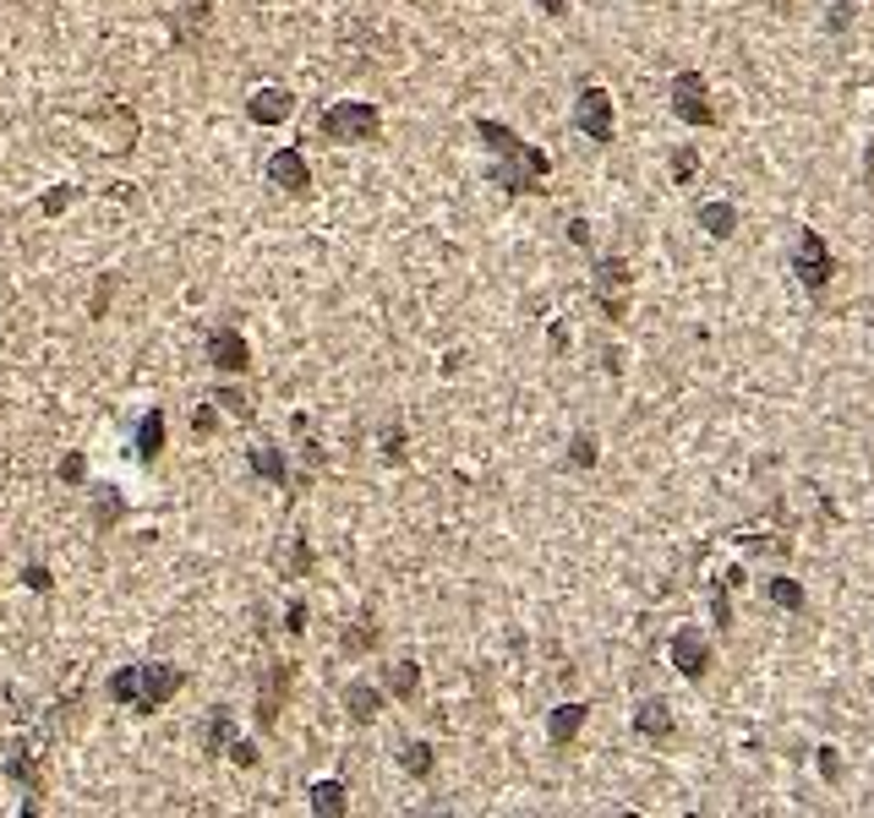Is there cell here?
<instances>
[{"mask_svg": "<svg viewBox=\"0 0 874 818\" xmlns=\"http://www.w3.org/2000/svg\"><path fill=\"white\" fill-rule=\"evenodd\" d=\"M475 137L486 142V153L498 159L492 164V186L509 191V196H520V191H546L541 181L552 175V159L541 153L536 142H525L514 127H503V121H492V115H481L475 121Z\"/></svg>", "mask_w": 874, "mask_h": 818, "instance_id": "1", "label": "cell"}, {"mask_svg": "<svg viewBox=\"0 0 874 818\" xmlns=\"http://www.w3.org/2000/svg\"><path fill=\"white\" fill-rule=\"evenodd\" d=\"M187 688V671L170 666V660H148V666H121L110 683H104V698L127 704L137 715H159L175 693Z\"/></svg>", "mask_w": 874, "mask_h": 818, "instance_id": "2", "label": "cell"}, {"mask_svg": "<svg viewBox=\"0 0 874 818\" xmlns=\"http://www.w3.org/2000/svg\"><path fill=\"white\" fill-rule=\"evenodd\" d=\"M318 131L339 142V148H361V142H378V131H383V110L378 104H366V99H339L323 110V121Z\"/></svg>", "mask_w": 874, "mask_h": 818, "instance_id": "3", "label": "cell"}, {"mask_svg": "<svg viewBox=\"0 0 874 818\" xmlns=\"http://www.w3.org/2000/svg\"><path fill=\"white\" fill-rule=\"evenodd\" d=\"M591 295H596V312L606 322H623L629 306H634V267L623 262V256H596V267H591Z\"/></svg>", "mask_w": 874, "mask_h": 818, "instance_id": "4", "label": "cell"}, {"mask_svg": "<svg viewBox=\"0 0 874 818\" xmlns=\"http://www.w3.org/2000/svg\"><path fill=\"white\" fill-rule=\"evenodd\" d=\"M574 131L591 137L596 148H606L617 137V104H612V93H606L602 82H585L574 93Z\"/></svg>", "mask_w": 874, "mask_h": 818, "instance_id": "5", "label": "cell"}, {"mask_svg": "<svg viewBox=\"0 0 874 818\" xmlns=\"http://www.w3.org/2000/svg\"><path fill=\"white\" fill-rule=\"evenodd\" d=\"M793 279L804 284L808 295H820L831 279H836V256H831V246H825V235L820 230H798V241H793Z\"/></svg>", "mask_w": 874, "mask_h": 818, "instance_id": "6", "label": "cell"}, {"mask_svg": "<svg viewBox=\"0 0 874 818\" xmlns=\"http://www.w3.org/2000/svg\"><path fill=\"white\" fill-rule=\"evenodd\" d=\"M667 99H673V115L683 127H716V104H711V88L700 71H677Z\"/></svg>", "mask_w": 874, "mask_h": 818, "instance_id": "7", "label": "cell"}, {"mask_svg": "<svg viewBox=\"0 0 874 818\" xmlns=\"http://www.w3.org/2000/svg\"><path fill=\"white\" fill-rule=\"evenodd\" d=\"M290 688H295V660H273L269 671L258 677V726H263V731H273V720L284 715Z\"/></svg>", "mask_w": 874, "mask_h": 818, "instance_id": "8", "label": "cell"}, {"mask_svg": "<svg viewBox=\"0 0 874 818\" xmlns=\"http://www.w3.org/2000/svg\"><path fill=\"white\" fill-rule=\"evenodd\" d=\"M202 350H208V366L224 372V377H241V372L252 366V344H247V333H235V327H213Z\"/></svg>", "mask_w": 874, "mask_h": 818, "instance_id": "9", "label": "cell"}, {"mask_svg": "<svg viewBox=\"0 0 874 818\" xmlns=\"http://www.w3.org/2000/svg\"><path fill=\"white\" fill-rule=\"evenodd\" d=\"M6 780L11 786H22V791H44V754L28 743V737H11L6 743Z\"/></svg>", "mask_w": 874, "mask_h": 818, "instance_id": "10", "label": "cell"}, {"mask_svg": "<svg viewBox=\"0 0 874 818\" xmlns=\"http://www.w3.org/2000/svg\"><path fill=\"white\" fill-rule=\"evenodd\" d=\"M673 671L677 677H689V683H705V671H711V638L700 628H677L673 633Z\"/></svg>", "mask_w": 874, "mask_h": 818, "instance_id": "11", "label": "cell"}, {"mask_svg": "<svg viewBox=\"0 0 874 818\" xmlns=\"http://www.w3.org/2000/svg\"><path fill=\"white\" fill-rule=\"evenodd\" d=\"M269 181L284 191V196H307V191H312V164H307V153H301V148H279L269 159Z\"/></svg>", "mask_w": 874, "mask_h": 818, "instance_id": "12", "label": "cell"}, {"mask_svg": "<svg viewBox=\"0 0 874 818\" xmlns=\"http://www.w3.org/2000/svg\"><path fill=\"white\" fill-rule=\"evenodd\" d=\"M290 115H295V93L279 88V82L258 88V93L247 99V121H252V127H279V121H290Z\"/></svg>", "mask_w": 874, "mask_h": 818, "instance_id": "13", "label": "cell"}, {"mask_svg": "<svg viewBox=\"0 0 874 818\" xmlns=\"http://www.w3.org/2000/svg\"><path fill=\"white\" fill-rule=\"evenodd\" d=\"M673 726H677V715L667 698H640V704H634V731H640L645 743H667Z\"/></svg>", "mask_w": 874, "mask_h": 818, "instance_id": "14", "label": "cell"}, {"mask_svg": "<svg viewBox=\"0 0 874 818\" xmlns=\"http://www.w3.org/2000/svg\"><path fill=\"white\" fill-rule=\"evenodd\" d=\"M230 743H235V709H230V704H213L208 720H202V754L224 758L230 754Z\"/></svg>", "mask_w": 874, "mask_h": 818, "instance_id": "15", "label": "cell"}, {"mask_svg": "<svg viewBox=\"0 0 874 818\" xmlns=\"http://www.w3.org/2000/svg\"><path fill=\"white\" fill-rule=\"evenodd\" d=\"M585 715H591V704H580V698H569V704H557V709L546 715V737H552V748H569V743L580 737V726H585Z\"/></svg>", "mask_w": 874, "mask_h": 818, "instance_id": "16", "label": "cell"}, {"mask_svg": "<svg viewBox=\"0 0 874 818\" xmlns=\"http://www.w3.org/2000/svg\"><path fill=\"white\" fill-rule=\"evenodd\" d=\"M247 469H252L258 481H269V486H290V464H284V447H273V442H258V447H247Z\"/></svg>", "mask_w": 874, "mask_h": 818, "instance_id": "17", "label": "cell"}, {"mask_svg": "<svg viewBox=\"0 0 874 818\" xmlns=\"http://www.w3.org/2000/svg\"><path fill=\"white\" fill-rule=\"evenodd\" d=\"M344 715H350L355 726H372V720L383 715V688H378V683H350V688H344Z\"/></svg>", "mask_w": 874, "mask_h": 818, "instance_id": "18", "label": "cell"}, {"mask_svg": "<svg viewBox=\"0 0 874 818\" xmlns=\"http://www.w3.org/2000/svg\"><path fill=\"white\" fill-rule=\"evenodd\" d=\"M159 453H164V410H148L142 426H137V437H132V458L137 464H153Z\"/></svg>", "mask_w": 874, "mask_h": 818, "instance_id": "19", "label": "cell"}, {"mask_svg": "<svg viewBox=\"0 0 874 818\" xmlns=\"http://www.w3.org/2000/svg\"><path fill=\"white\" fill-rule=\"evenodd\" d=\"M121 518H127V492L121 486H99L93 492V529L110 535V529H121Z\"/></svg>", "mask_w": 874, "mask_h": 818, "instance_id": "20", "label": "cell"}, {"mask_svg": "<svg viewBox=\"0 0 874 818\" xmlns=\"http://www.w3.org/2000/svg\"><path fill=\"white\" fill-rule=\"evenodd\" d=\"M307 802H312V814L318 818H344L350 814V791H344V780H312Z\"/></svg>", "mask_w": 874, "mask_h": 818, "instance_id": "21", "label": "cell"}, {"mask_svg": "<svg viewBox=\"0 0 874 818\" xmlns=\"http://www.w3.org/2000/svg\"><path fill=\"white\" fill-rule=\"evenodd\" d=\"M694 219H700V230H705L711 241H727V235L739 230V208H733V202H722V196H716V202H700V213H694Z\"/></svg>", "mask_w": 874, "mask_h": 818, "instance_id": "22", "label": "cell"}, {"mask_svg": "<svg viewBox=\"0 0 874 818\" xmlns=\"http://www.w3.org/2000/svg\"><path fill=\"white\" fill-rule=\"evenodd\" d=\"M104 115H110V153H127V148L137 142V110L127 104V99H110Z\"/></svg>", "mask_w": 874, "mask_h": 818, "instance_id": "23", "label": "cell"}, {"mask_svg": "<svg viewBox=\"0 0 874 818\" xmlns=\"http://www.w3.org/2000/svg\"><path fill=\"white\" fill-rule=\"evenodd\" d=\"M378 638H383V628H378V617L372 612H361L350 628H344V638H339V649L344 655H372L378 649Z\"/></svg>", "mask_w": 874, "mask_h": 818, "instance_id": "24", "label": "cell"}, {"mask_svg": "<svg viewBox=\"0 0 874 818\" xmlns=\"http://www.w3.org/2000/svg\"><path fill=\"white\" fill-rule=\"evenodd\" d=\"M208 17H213V0H192V6H181V11L170 17V28H175V39L198 44L202 28H208Z\"/></svg>", "mask_w": 874, "mask_h": 818, "instance_id": "25", "label": "cell"}, {"mask_svg": "<svg viewBox=\"0 0 874 818\" xmlns=\"http://www.w3.org/2000/svg\"><path fill=\"white\" fill-rule=\"evenodd\" d=\"M383 688L394 693V698H404V704H410V698L421 693V666H415V660H394V666L383 671Z\"/></svg>", "mask_w": 874, "mask_h": 818, "instance_id": "26", "label": "cell"}, {"mask_svg": "<svg viewBox=\"0 0 874 818\" xmlns=\"http://www.w3.org/2000/svg\"><path fill=\"white\" fill-rule=\"evenodd\" d=\"M400 769L410 780H426L432 769H438V754H432V743H400Z\"/></svg>", "mask_w": 874, "mask_h": 818, "instance_id": "27", "label": "cell"}, {"mask_svg": "<svg viewBox=\"0 0 874 818\" xmlns=\"http://www.w3.org/2000/svg\"><path fill=\"white\" fill-rule=\"evenodd\" d=\"M312 567H318L312 541H307V535H290V541H284V573H290V578H307Z\"/></svg>", "mask_w": 874, "mask_h": 818, "instance_id": "28", "label": "cell"}, {"mask_svg": "<svg viewBox=\"0 0 874 818\" xmlns=\"http://www.w3.org/2000/svg\"><path fill=\"white\" fill-rule=\"evenodd\" d=\"M765 600L782 606V612H804V584H798V578H771V584H765Z\"/></svg>", "mask_w": 874, "mask_h": 818, "instance_id": "29", "label": "cell"}, {"mask_svg": "<svg viewBox=\"0 0 874 818\" xmlns=\"http://www.w3.org/2000/svg\"><path fill=\"white\" fill-rule=\"evenodd\" d=\"M213 404H219L224 415H235V421H252V415H258V410H252V398H247L241 387H230V382H224V387H213Z\"/></svg>", "mask_w": 874, "mask_h": 818, "instance_id": "30", "label": "cell"}, {"mask_svg": "<svg viewBox=\"0 0 874 818\" xmlns=\"http://www.w3.org/2000/svg\"><path fill=\"white\" fill-rule=\"evenodd\" d=\"M596 458H602L596 437H591V432H574V442H569V464H574V469H596Z\"/></svg>", "mask_w": 874, "mask_h": 818, "instance_id": "31", "label": "cell"}, {"mask_svg": "<svg viewBox=\"0 0 874 818\" xmlns=\"http://www.w3.org/2000/svg\"><path fill=\"white\" fill-rule=\"evenodd\" d=\"M667 170H673V186H694V175H700V153H694V148H677Z\"/></svg>", "mask_w": 874, "mask_h": 818, "instance_id": "32", "label": "cell"}, {"mask_svg": "<svg viewBox=\"0 0 874 818\" xmlns=\"http://www.w3.org/2000/svg\"><path fill=\"white\" fill-rule=\"evenodd\" d=\"M853 17H858V6H853V0H831L825 28H831V33H847V28H853Z\"/></svg>", "mask_w": 874, "mask_h": 818, "instance_id": "33", "label": "cell"}, {"mask_svg": "<svg viewBox=\"0 0 874 818\" xmlns=\"http://www.w3.org/2000/svg\"><path fill=\"white\" fill-rule=\"evenodd\" d=\"M22 584H28L33 595H50V589H56V573H50L44 563H28L22 567Z\"/></svg>", "mask_w": 874, "mask_h": 818, "instance_id": "34", "label": "cell"}, {"mask_svg": "<svg viewBox=\"0 0 874 818\" xmlns=\"http://www.w3.org/2000/svg\"><path fill=\"white\" fill-rule=\"evenodd\" d=\"M77 196H82V191H77V186L44 191V202H39V213H50V219H56V213H67V208H71V202H77Z\"/></svg>", "mask_w": 874, "mask_h": 818, "instance_id": "35", "label": "cell"}, {"mask_svg": "<svg viewBox=\"0 0 874 818\" xmlns=\"http://www.w3.org/2000/svg\"><path fill=\"white\" fill-rule=\"evenodd\" d=\"M404 447H410L404 426H383V458H389V464H404Z\"/></svg>", "mask_w": 874, "mask_h": 818, "instance_id": "36", "label": "cell"}, {"mask_svg": "<svg viewBox=\"0 0 874 818\" xmlns=\"http://www.w3.org/2000/svg\"><path fill=\"white\" fill-rule=\"evenodd\" d=\"M711 612H716V628H722V633L733 628V600H727V584H716V595H711Z\"/></svg>", "mask_w": 874, "mask_h": 818, "instance_id": "37", "label": "cell"}, {"mask_svg": "<svg viewBox=\"0 0 874 818\" xmlns=\"http://www.w3.org/2000/svg\"><path fill=\"white\" fill-rule=\"evenodd\" d=\"M61 481H67V486H82V481H88V458H82V453H67V458H61Z\"/></svg>", "mask_w": 874, "mask_h": 818, "instance_id": "38", "label": "cell"}, {"mask_svg": "<svg viewBox=\"0 0 874 818\" xmlns=\"http://www.w3.org/2000/svg\"><path fill=\"white\" fill-rule=\"evenodd\" d=\"M284 633H290V638L307 633V600H290V606H284Z\"/></svg>", "mask_w": 874, "mask_h": 818, "instance_id": "39", "label": "cell"}, {"mask_svg": "<svg viewBox=\"0 0 874 818\" xmlns=\"http://www.w3.org/2000/svg\"><path fill=\"white\" fill-rule=\"evenodd\" d=\"M820 775H825V780H831V786H836V780H842V758H836V748H831V743H825V748H820Z\"/></svg>", "mask_w": 874, "mask_h": 818, "instance_id": "40", "label": "cell"}, {"mask_svg": "<svg viewBox=\"0 0 874 818\" xmlns=\"http://www.w3.org/2000/svg\"><path fill=\"white\" fill-rule=\"evenodd\" d=\"M230 758H235V769H258V748H252V743H230Z\"/></svg>", "mask_w": 874, "mask_h": 818, "instance_id": "41", "label": "cell"}, {"mask_svg": "<svg viewBox=\"0 0 874 818\" xmlns=\"http://www.w3.org/2000/svg\"><path fill=\"white\" fill-rule=\"evenodd\" d=\"M192 426H198V437H208V432L219 426V404H213V398H208V404L198 410V421H192Z\"/></svg>", "mask_w": 874, "mask_h": 818, "instance_id": "42", "label": "cell"}, {"mask_svg": "<svg viewBox=\"0 0 874 818\" xmlns=\"http://www.w3.org/2000/svg\"><path fill=\"white\" fill-rule=\"evenodd\" d=\"M569 241H574V246H591V224H585V219H569Z\"/></svg>", "mask_w": 874, "mask_h": 818, "instance_id": "43", "label": "cell"}, {"mask_svg": "<svg viewBox=\"0 0 874 818\" xmlns=\"http://www.w3.org/2000/svg\"><path fill=\"white\" fill-rule=\"evenodd\" d=\"M541 11L546 17H569V0H541Z\"/></svg>", "mask_w": 874, "mask_h": 818, "instance_id": "44", "label": "cell"}]
</instances>
